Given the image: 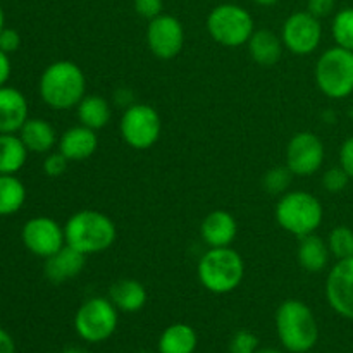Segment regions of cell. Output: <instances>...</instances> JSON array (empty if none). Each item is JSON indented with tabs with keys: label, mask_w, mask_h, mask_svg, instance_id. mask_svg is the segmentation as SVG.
Returning a JSON list of instances; mask_svg holds the SVG:
<instances>
[{
	"label": "cell",
	"mask_w": 353,
	"mask_h": 353,
	"mask_svg": "<svg viewBox=\"0 0 353 353\" xmlns=\"http://www.w3.org/2000/svg\"><path fill=\"white\" fill-rule=\"evenodd\" d=\"M40 97L50 109L68 110L78 105L86 92V78L76 62L57 61L47 65L38 83Z\"/></svg>",
	"instance_id": "cell-1"
},
{
	"label": "cell",
	"mask_w": 353,
	"mask_h": 353,
	"mask_svg": "<svg viewBox=\"0 0 353 353\" xmlns=\"http://www.w3.org/2000/svg\"><path fill=\"white\" fill-rule=\"evenodd\" d=\"M65 245L85 255L109 250L117 238L114 221L99 210H79L64 224Z\"/></svg>",
	"instance_id": "cell-2"
},
{
	"label": "cell",
	"mask_w": 353,
	"mask_h": 353,
	"mask_svg": "<svg viewBox=\"0 0 353 353\" xmlns=\"http://www.w3.org/2000/svg\"><path fill=\"white\" fill-rule=\"evenodd\" d=\"M199 281L207 292L226 295L241 285L245 276V262L231 247L209 248L196 265Z\"/></svg>",
	"instance_id": "cell-3"
},
{
	"label": "cell",
	"mask_w": 353,
	"mask_h": 353,
	"mask_svg": "<svg viewBox=\"0 0 353 353\" xmlns=\"http://www.w3.org/2000/svg\"><path fill=\"white\" fill-rule=\"evenodd\" d=\"M276 330L283 347L292 353L312 350L319 338L314 312L300 300H285L276 312Z\"/></svg>",
	"instance_id": "cell-4"
},
{
	"label": "cell",
	"mask_w": 353,
	"mask_h": 353,
	"mask_svg": "<svg viewBox=\"0 0 353 353\" xmlns=\"http://www.w3.org/2000/svg\"><path fill=\"white\" fill-rule=\"evenodd\" d=\"M276 221L279 226L296 238H303L319 230L324 210L319 199L309 192H286L276 203Z\"/></svg>",
	"instance_id": "cell-5"
},
{
	"label": "cell",
	"mask_w": 353,
	"mask_h": 353,
	"mask_svg": "<svg viewBox=\"0 0 353 353\" xmlns=\"http://www.w3.org/2000/svg\"><path fill=\"white\" fill-rule=\"evenodd\" d=\"M316 83L321 92L333 100L347 99L353 93V52L341 47L327 48L316 64Z\"/></svg>",
	"instance_id": "cell-6"
},
{
	"label": "cell",
	"mask_w": 353,
	"mask_h": 353,
	"mask_svg": "<svg viewBox=\"0 0 353 353\" xmlns=\"http://www.w3.org/2000/svg\"><path fill=\"white\" fill-rule=\"evenodd\" d=\"M207 31L216 43L236 48L247 45L254 34V17L236 3H221L207 16Z\"/></svg>",
	"instance_id": "cell-7"
},
{
	"label": "cell",
	"mask_w": 353,
	"mask_h": 353,
	"mask_svg": "<svg viewBox=\"0 0 353 353\" xmlns=\"http://www.w3.org/2000/svg\"><path fill=\"white\" fill-rule=\"evenodd\" d=\"M117 327V309L110 299L93 296L86 300L74 316V330L88 343L109 340Z\"/></svg>",
	"instance_id": "cell-8"
},
{
	"label": "cell",
	"mask_w": 353,
	"mask_h": 353,
	"mask_svg": "<svg viewBox=\"0 0 353 353\" xmlns=\"http://www.w3.org/2000/svg\"><path fill=\"white\" fill-rule=\"evenodd\" d=\"M121 137L137 150L154 147L162 133V121L157 110L147 103H133L124 109L119 123Z\"/></svg>",
	"instance_id": "cell-9"
},
{
	"label": "cell",
	"mask_w": 353,
	"mask_h": 353,
	"mask_svg": "<svg viewBox=\"0 0 353 353\" xmlns=\"http://www.w3.org/2000/svg\"><path fill=\"white\" fill-rule=\"evenodd\" d=\"M323 40L321 21L309 10L293 12L283 23L281 41L292 54L310 55L317 50Z\"/></svg>",
	"instance_id": "cell-10"
},
{
	"label": "cell",
	"mask_w": 353,
	"mask_h": 353,
	"mask_svg": "<svg viewBox=\"0 0 353 353\" xmlns=\"http://www.w3.org/2000/svg\"><path fill=\"white\" fill-rule=\"evenodd\" d=\"M324 143L312 131L295 133L286 147V165L295 176H312L324 162Z\"/></svg>",
	"instance_id": "cell-11"
},
{
	"label": "cell",
	"mask_w": 353,
	"mask_h": 353,
	"mask_svg": "<svg viewBox=\"0 0 353 353\" xmlns=\"http://www.w3.org/2000/svg\"><path fill=\"white\" fill-rule=\"evenodd\" d=\"M21 240L31 254L47 259L65 245L64 228L52 217L38 216L24 224Z\"/></svg>",
	"instance_id": "cell-12"
},
{
	"label": "cell",
	"mask_w": 353,
	"mask_h": 353,
	"mask_svg": "<svg viewBox=\"0 0 353 353\" xmlns=\"http://www.w3.org/2000/svg\"><path fill=\"white\" fill-rule=\"evenodd\" d=\"M185 43V30L178 17L164 14L148 21L147 45L155 57L162 61L174 59Z\"/></svg>",
	"instance_id": "cell-13"
},
{
	"label": "cell",
	"mask_w": 353,
	"mask_h": 353,
	"mask_svg": "<svg viewBox=\"0 0 353 353\" xmlns=\"http://www.w3.org/2000/svg\"><path fill=\"white\" fill-rule=\"evenodd\" d=\"M326 299L331 309L353 321V257L341 259L326 278Z\"/></svg>",
	"instance_id": "cell-14"
},
{
	"label": "cell",
	"mask_w": 353,
	"mask_h": 353,
	"mask_svg": "<svg viewBox=\"0 0 353 353\" xmlns=\"http://www.w3.org/2000/svg\"><path fill=\"white\" fill-rule=\"evenodd\" d=\"M86 265V255L78 252L76 248L64 245L54 255L45 259V278L50 283L61 285V283L69 281V279L78 278Z\"/></svg>",
	"instance_id": "cell-15"
},
{
	"label": "cell",
	"mask_w": 353,
	"mask_h": 353,
	"mask_svg": "<svg viewBox=\"0 0 353 353\" xmlns=\"http://www.w3.org/2000/svg\"><path fill=\"white\" fill-rule=\"evenodd\" d=\"M238 233V224L228 210H214L207 214L200 224V236L209 248L230 247Z\"/></svg>",
	"instance_id": "cell-16"
},
{
	"label": "cell",
	"mask_w": 353,
	"mask_h": 353,
	"mask_svg": "<svg viewBox=\"0 0 353 353\" xmlns=\"http://www.w3.org/2000/svg\"><path fill=\"white\" fill-rule=\"evenodd\" d=\"M28 119V100L23 92L0 86V133H19Z\"/></svg>",
	"instance_id": "cell-17"
},
{
	"label": "cell",
	"mask_w": 353,
	"mask_h": 353,
	"mask_svg": "<svg viewBox=\"0 0 353 353\" xmlns=\"http://www.w3.org/2000/svg\"><path fill=\"white\" fill-rule=\"evenodd\" d=\"M99 148V137L95 130L83 126H72L59 138V152L71 162H81L92 157Z\"/></svg>",
	"instance_id": "cell-18"
},
{
	"label": "cell",
	"mask_w": 353,
	"mask_h": 353,
	"mask_svg": "<svg viewBox=\"0 0 353 353\" xmlns=\"http://www.w3.org/2000/svg\"><path fill=\"white\" fill-rule=\"evenodd\" d=\"M330 255L331 252L327 241L317 236L316 233L300 238L299 248H296V261H299L300 268L305 269L310 274L323 272L330 264Z\"/></svg>",
	"instance_id": "cell-19"
},
{
	"label": "cell",
	"mask_w": 353,
	"mask_h": 353,
	"mask_svg": "<svg viewBox=\"0 0 353 353\" xmlns=\"http://www.w3.org/2000/svg\"><path fill=\"white\" fill-rule=\"evenodd\" d=\"M19 138L23 140L28 152L48 154L57 141V133L48 121L40 119V117H31L19 130Z\"/></svg>",
	"instance_id": "cell-20"
},
{
	"label": "cell",
	"mask_w": 353,
	"mask_h": 353,
	"mask_svg": "<svg viewBox=\"0 0 353 353\" xmlns=\"http://www.w3.org/2000/svg\"><path fill=\"white\" fill-rule=\"evenodd\" d=\"M248 52L254 62L264 68L278 64V61L283 55V41L281 37L271 30H257L248 40Z\"/></svg>",
	"instance_id": "cell-21"
},
{
	"label": "cell",
	"mask_w": 353,
	"mask_h": 353,
	"mask_svg": "<svg viewBox=\"0 0 353 353\" xmlns=\"http://www.w3.org/2000/svg\"><path fill=\"white\" fill-rule=\"evenodd\" d=\"M109 299L117 310L133 314L143 309L148 295L145 286L137 279H119L110 286Z\"/></svg>",
	"instance_id": "cell-22"
},
{
	"label": "cell",
	"mask_w": 353,
	"mask_h": 353,
	"mask_svg": "<svg viewBox=\"0 0 353 353\" xmlns=\"http://www.w3.org/2000/svg\"><path fill=\"white\" fill-rule=\"evenodd\" d=\"M79 124L90 130H102L110 121V103L102 95H85L81 102L76 105Z\"/></svg>",
	"instance_id": "cell-23"
},
{
	"label": "cell",
	"mask_w": 353,
	"mask_h": 353,
	"mask_svg": "<svg viewBox=\"0 0 353 353\" xmlns=\"http://www.w3.org/2000/svg\"><path fill=\"white\" fill-rule=\"evenodd\" d=\"M28 148L19 134L0 133V174H16L24 168Z\"/></svg>",
	"instance_id": "cell-24"
},
{
	"label": "cell",
	"mask_w": 353,
	"mask_h": 353,
	"mask_svg": "<svg viewBox=\"0 0 353 353\" xmlns=\"http://www.w3.org/2000/svg\"><path fill=\"white\" fill-rule=\"evenodd\" d=\"M196 348V333L188 324H172L159 338L161 353H193Z\"/></svg>",
	"instance_id": "cell-25"
},
{
	"label": "cell",
	"mask_w": 353,
	"mask_h": 353,
	"mask_svg": "<svg viewBox=\"0 0 353 353\" xmlns=\"http://www.w3.org/2000/svg\"><path fill=\"white\" fill-rule=\"evenodd\" d=\"M26 202V188L14 174H0V216L19 212Z\"/></svg>",
	"instance_id": "cell-26"
},
{
	"label": "cell",
	"mask_w": 353,
	"mask_h": 353,
	"mask_svg": "<svg viewBox=\"0 0 353 353\" xmlns=\"http://www.w3.org/2000/svg\"><path fill=\"white\" fill-rule=\"evenodd\" d=\"M331 33L338 47L353 52V7H347L334 14Z\"/></svg>",
	"instance_id": "cell-27"
},
{
	"label": "cell",
	"mask_w": 353,
	"mask_h": 353,
	"mask_svg": "<svg viewBox=\"0 0 353 353\" xmlns=\"http://www.w3.org/2000/svg\"><path fill=\"white\" fill-rule=\"evenodd\" d=\"M327 247L331 255L341 261V259L353 257V230L348 226H336L330 233Z\"/></svg>",
	"instance_id": "cell-28"
},
{
	"label": "cell",
	"mask_w": 353,
	"mask_h": 353,
	"mask_svg": "<svg viewBox=\"0 0 353 353\" xmlns=\"http://www.w3.org/2000/svg\"><path fill=\"white\" fill-rule=\"evenodd\" d=\"M293 176L295 174L290 171L288 165H278V168H272L265 172L262 185L269 195H285L292 185Z\"/></svg>",
	"instance_id": "cell-29"
},
{
	"label": "cell",
	"mask_w": 353,
	"mask_h": 353,
	"mask_svg": "<svg viewBox=\"0 0 353 353\" xmlns=\"http://www.w3.org/2000/svg\"><path fill=\"white\" fill-rule=\"evenodd\" d=\"M350 176L341 168H331L323 174V186L330 193H341L348 186Z\"/></svg>",
	"instance_id": "cell-30"
},
{
	"label": "cell",
	"mask_w": 353,
	"mask_h": 353,
	"mask_svg": "<svg viewBox=\"0 0 353 353\" xmlns=\"http://www.w3.org/2000/svg\"><path fill=\"white\" fill-rule=\"evenodd\" d=\"M259 350V338L250 331H238L230 343L231 353H255Z\"/></svg>",
	"instance_id": "cell-31"
},
{
	"label": "cell",
	"mask_w": 353,
	"mask_h": 353,
	"mask_svg": "<svg viewBox=\"0 0 353 353\" xmlns=\"http://www.w3.org/2000/svg\"><path fill=\"white\" fill-rule=\"evenodd\" d=\"M69 159L62 155L61 152H48V155L43 161V172L48 178H61L68 171Z\"/></svg>",
	"instance_id": "cell-32"
},
{
	"label": "cell",
	"mask_w": 353,
	"mask_h": 353,
	"mask_svg": "<svg viewBox=\"0 0 353 353\" xmlns=\"http://www.w3.org/2000/svg\"><path fill=\"white\" fill-rule=\"evenodd\" d=\"M133 7L134 10H137L138 16L150 21L162 14V9H164V0H133Z\"/></svg>",
	"instance_id": "cell-33"
},
{
	"label": "cell",
	"mask_w": 353,
	"mask_h": 353,
	"mask_svg": "<svg viewBox=\"0 0 353 353\" xmlns=\"http://www.w3.org/2000/svg\"><path fill=\"white\" fill-rule=\"evenodd\" d=\"M21 47V34L12 28H3L0 31V50L6 54H14Z\"/></svg>",
	"instance_id": "cell-34"
},
{
	"label": "cell",
	"mask_w": 353,
	"mask_h": 353,
	"mask_svg": "<svg viewBox=\"0 0 353 353\" xmlns=\"http://www.w3.org/2000/svg\"><path fill=\"white\" fill-rule=\"evenodd\" d=\"M334 6H336V0H309L307 2V10L312 16H316L317 19H323V17L330 16L333 12Z\"/></svg>",
	"instance_id": "cell-35"
},
{
	"label": "cell",
	"mask_w": 353,
	"mask_h": 353,
	"mask_svg": "<svg viewBox=\"0 0 353 353\" xmlns=\"http://www.w3.org/2000/svg\"><path fill=\"white\" fill-rule=\"evenodd\" d=\"M340 165L345 169L350 179H353V137L343 141L340 148Z\"/></svg>",
	"instance_id": "cell-36"
},
{
	"label": "cell",
	"mask_w": 353,
	"mask_h": 353,
	"mask_svg": "<svg viewBox=\"0 0 353 353\" xmlns=\"http://www.w3.org/2000/svg\"><path fill=\"white\" fill-rule=\"evenodd\" d=\"M114 102L117 103V105L124 107V109H128V107H131L133 103V92L128 88H119L116 90V93H114Z\"/></svg>",
	"instance_id": "cell-37"
},
{
	"label": "cell",
	"mask_w": 353,
	"mask_h": 353,
	"mask_svg": "<svg viewBox=\"0 0 353 353\" xmlns=\"http://www.w3.org/2000/svg\"><path fill=\"white\" fill-rule=\"evenodd\" d=\"M10 69L12 68H10L9 54L0 50V86H3L7 83V79L10 76Z\"/></svg>",
	"instance_id": "cell-38"
},
{
	"label": "cell",
	"mask_w": 353,
	"mask_h": 353,
	"mask_svg": "<svg viewBox=\"0 0 353 353\" xmlns=\"http://www.w3.org/2000/svg\"><path fill=\"white\" fill-rule=\"evenodd\" d=\"M16 347H14V340L7 331L0 327V353H14Z\"/></svg>",
	"instance_id": "cell-39"
},
{
	"label": "cell",
	"mask_w": 353,
	"mask_h": 353,
	"mask_svg": "<svg viewBox=\"0 0 353 353\" xmlns=\"http://www.w3.org/2000/svg\"><path fill=\"white\" fill-rule=\"evenodd\" d=\"M257 6H262V7H271V6H276V3L279 2V0H254Z\"/></svg>",
	"instance_id": "cell-40"
},
{
	"label": "cell",
	"mask_w": 353,
	"mask_h": 353,
	"mask_svg": "<svg viewBox=\"0 0 353 353\" xmlns=\"http://www.w3.org/2000/svg\"><path fill=\"white\" fill-rule=\"evenodd\" d=\"M62 353H88V352L83 350V348H78V347H71V348H65Z\"/></svg>",
	"instance_id": "cell-41"
},
{
	"label": "cell",
	"mask_w": 353,
	"mask_h": 353,
	"mask_svg": "<svg viewBox=\"0 0 353 353\" xmlns=\"http://www.w3.org/2000/svg\"><path fill=\"white\" fill-rule=\"evenodd\" d=\"M6 28V14H3V9L0 7V31Z\"/></svg>",
	"instance_id": "cell-42"
},
{
	"label": "cell",
	"mask_w": 353,
	"mask_h": 353,
	"mask_svg": "<svg viewBox=\"0 0 353 353\" xmlns=\"http://www.w3.org/2000/svg\"><path fill=\"white\" fill-rule=\"evenodd\" d=\"M255 353H281V352L274 350V348H261V350H257Z\"/></svg>",
	"instance_id": "cell-43"
},
{
	"label": "cell",
	"mask_w": 353,
	"mask_h": 353,
	"mask_svg": "<svg viewBox=\"0 0 353 353\" xmlns=\"http://www.w3.org/2000/svg\"><path fill=\"white\" fill-rule=\"evenodd\" d=\"M140 353H150V352H140Z\"/></svg>",
	"instance_id": "cell-44"
}]
</instances>
